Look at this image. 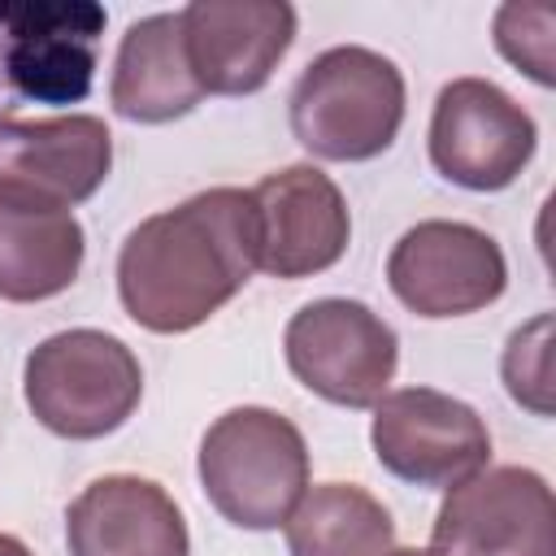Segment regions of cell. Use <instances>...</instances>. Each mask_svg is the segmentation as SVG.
<instances>
[{"label": "cell", "mask_w": 556, "mask_h": 556, "mask_svg": "<svg viewBox=\"0 0 556 556\" xmlns=\"http://www.w3.org/2000/svg\"><path fill=\"white\" fill-rule=\"evenodd\" d=\"M534 117L491 78H452L430 113V165L465 191H504L534 161Z\"/></svg>", "instance_id": "8"}, {"label": "cell", "mask_w": 556, "mask_h": 556, "mask_svg": "<svg viewBox=\"0 0 556 556\" xmlns=\"http://www.w3.org/2000/svg\"><path fill=\"white\" fill-rule=\"evenodd\" d=\"M70 556H191L174 495L139 473H104L65 508Z\"/></svg>", "instance_id": "14"}, {"label": "cell", "mask_w": 556, "mask_h": 556, "mask_svg": "<svg viewBox=\"0 0 556 556\" xmlns=\"http://www.w3.org/2000/svg\"><path fill=\"white\" fill-rule=\"evenodd\" d=\"M430 556H556V500L539 469L495 465L452 486L430 530Z\"/></svg>", "instance_id": "9"}, {"label": "cell", "mask_w": 556, "mask_h": 556, "mask_svg": "<svg viewBox=\"0 0 556 556\" xmlns=\"http://www.w3.org/2000/svg\"><path fill=\"white\" fill-rule=\"evenodd\" d=\"M113 113L139 126H165L187 117L204 91L187 65L178 13H148L126 26L109 83Z\"/></svg>", "instance_id": "15"}, {"label": "cell", "mask_w": 556, "mask_h": 556, "mask_svg": "<svg viewBox=\"0 0 556 556\" xmlns=\"http://www.w3.org/2000/svg\"><path fill=\"white\" fill-rule=\"evenodd\" d=\"M387 287L408 313L426 321L469 317L504 295L508 261L486 230L430 217L395 239L387 256Z\"/></svg>", "instance_id": "7"}, {"label": "cell", "mask_w": 556, "mask_h": 556, "mask_svg": "<svg viewBox=\"0 0 556 556\" xmlns=\"http://www.w3.org/2000/svg\"><path fill=\"white\" fill-rule=\"evenodd\" d=\"M500 374L521 408H530L534 417H552V313H539L508 334Z\"/></svg>", "instance_id": "19"}, {"label": "cell", "mask_w": 556, "mask_h": 556, "mask_svg": "<svg viewBox=\"0 0 556 556\" xmlns=\"http://www.w3.org/2000/svg\"><path fill=\"white\" fill-rule=\"evenodd\" d=\"M0 556H35L22 539H13V534H0Z\"/></svg>", "instance_id": "20"}, {"label": "cell", "mask_w": 556, "mask_h": 556, "mask_svg": "<svg viewBox=\"0 0 556 556\" xmlns=\"http://www.w3.org/2000/svg\"><path fill=\"white\" fill-rule=\"evenodd\" d=\"M178 22L204 96L261 91L295 43V9L287 0H191Z\"/></svg>", "instance_id": "12"}, {"label": "cell", "mask_w": 556, "mask_h": 556, "mask_svg": "<svg viewBox=\"0 0 556 556\" xmlns=\"http://www.w3.org/2000/svg\"><path fill=\"white\" fill-rule=\"evenodd\" d=\"M369 443L378 465L426 491H452L491 460V430L465 400L434 387H400L374 404Z\"/></svg>", "instance_id": "6"}, {"label": "cell", "mask_w": 556, "mask_h": 556, "mask_svg": "<svg viewBox=\"0 0 556 556\" xmlns=\"http://www.w3.org/2000/svg\"><path fill=\"white\" fill-rule=\"evenodd\" d=\"M87 235L74 213L17 208L0 200V300L39 304L78 282Z\"/></svg>", "instance_id": "16"}, {"label": "cell", "mask_w": 556, "mask_h": 556, "mask_svg": "<svg viewBox=\"0 0 556 556\" xmlns=\"http://www.w3.org/2000/svg\"><path fill=\"white\" fill-rule=\"evenodd\" d=\"M256 269L269 278H313L348 252L352 213L343 191L317 165H287L265 174L252 191Z\"/></svg>", "instance_id": "11"}, {"label": "cell", "mask_w": 556, "mask_h": 556, "mask_svg": "<svg viewBox=\"0 0 556 556\" xmlns=\"http://www.w3.org/2000/svg\"><path fill=\"white\" fill-rule=\"evenodd\" d=\"M387 556H430V552H421V547H391Z\"/></svg>", "instance_id": "21"}, {"label": "cell", "mask_w": 556, "mask_h": 556, "mask_svg": "<svg viewBox=\"0 0 556 556\" xmlns=\"http://www.w3.org/2000/svg\"><path fill=\"white\" fill-rule=\"evenodd\" d=\"M287 369L339 408H374L395 378L400 339L361 300L326 295L304 304L282 330Z\"/></svg>", "instance_id": "5"}, {"label": "cell", "mask_w": 556, "mask_h": 556, "mask_svg": "<svg viewBox=\"0 0 556 556\" xmlns=\"http://www.w3.org/2000/svg\"><path fill=\"white\" fill-rule=\"evenodd\" d=\"M204 500L239 530H278L308 491V443L274 408L243 404L222 413L200 439Z\"/></svg>", "instance_id": "3"}, {"label": "cell", "mask_w": 556, "mask_h": 556, "mask_svg": "<svg viewBox=\"0 0 556 556\" xmlns=\"http://www.w3.org/2000/svg\"><path fill=\"white\" fill-rule=\"evenodd\" d=\"M0 22L9 26L4 70L26 100L78 104L91 91L96 35L104 30L100 4H9Z\"/></svg>", "instance_id": "13"}, {"label": "cell", "mask_w": 556, "mask_h": 556, "mask_svg": "<svg viewBox=\"0 0 556 556\" xmlns=\"http://www.w3.org/2000/svg\"><path fill=\"white\" fill-rule=\"evenodd\" d=\"M491 39L508 65L539 87H556V13L543 4H500Z\"/></svg>", "instance_id": "18"}, {"label": "cell", "mask_w": 556, "mask_h": 556, "mask_svg": "<svg viewBox=\"0 0 556 556\" xmlns=\"http://www.w3.org/2000/svg\"><path fill=\"white\" fill-rule=\"evenodd\" d=\"M22 391L43 430L87 443L130 421L143 395V369L117 334L78 326L30 348Z\"/></svg>", "instance_id": "4"}, {"label": "cell", "mask_w": 556, "mask_h": 556, "mask_svg": "<svg viewBox=\"0 0 556 556\" xmlns=\"http://www.w3.org/2000/svg\"><path fill=\"white\" fill-rule=\"evenodd\" d=\"M287 117L317 161H374L404 126V74L374 48H326L295 78Z\"/></svg>", "instance_id": "2"}, {"label": "cell", "mask_w": 556, "mask_h": 556, "mask_svg": "<svg viewBox=\"0 0 556 556\" xmlns=\"http://www.w3.org/2000/svg\"><path fill=\"white\" fill-rule=\"evenodd\" d=\"M113 169V135L91 113L0 117V200L17 208L70 213L91 200Z\"/></svg>", "instance_id": "10"}, {"label": "cell", "mask_w": 556, "mask_h": 556, "mask_svg": "<svg viewBox=\"0 0 556 556\" xmlns=\"http://www.w3.org/2000/svg\"><path fill=\"white\" fill-rule=\"evenodd\" d=\"M256 274V213L243 187H208L143 217L117 252V295L152 334H187Z\"/></svg>", "instance_id": "1"}, {"label": "cell", "mask_w": 556, "mask_h": 556, "mask_svg": "<svg viewBox=\"0 0 556 556\" xmlns=\"http://www.w3.org/2000/svg\"><path fill=\"white\" fill-rule=\"evenodd\" d=\"M291 556H387L395 521L356 482H317L282 521Z\"/></svg>", "instance_id": "17"}]
</instances>
